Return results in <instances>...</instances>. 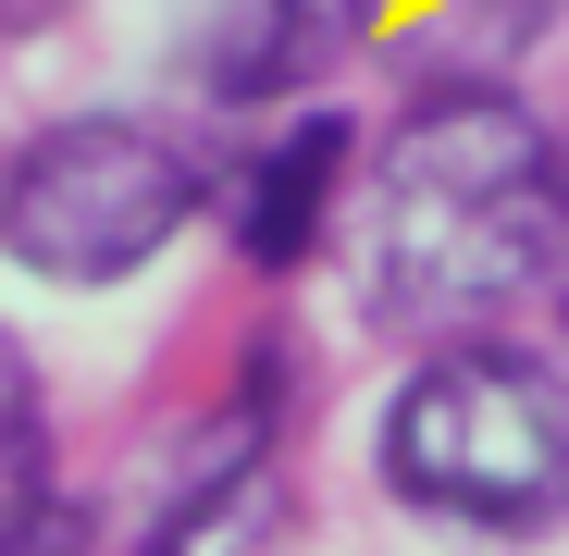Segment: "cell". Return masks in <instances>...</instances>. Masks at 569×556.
Here are the masks:
<instances>
[{
  "instance_id": "obj_1",
  "label": "cell",
  "mask_w": 569,
  "mask_h": 556,
  "mask_svg": "<svg viewBox=\"0 0 569 556\" xmlns=\"http://www.w3.org/2000/svg\"><path fill=\"white\" fill-rule=\"evenodd\" d=\"M545 247H557V137L508 87H433L347 199L359 310L433 346L496 334L520 297H545Z\"/></svg>"
},
{
  "instance_id": "obj_2",
  "label": "cell",
  "mask_w": 569,
  "mask_h": 556,
  "mask_svg": "<svg viewBox=\"0 0 569 556\" xmlns=\"http://www.w3.org/2000/svg\"><path fill=\"white\" fill-rule=\"evenodd\" d=\"M385 483L446 519L532 544L569 519V384L508 334H446L385 396Z\"/></svg>"
},
{
  "instance_id": "obj_3",
  "label": "cell",
  "mask_w": 569,
  "mask_h": 556,
  "mask_svg": "<svg viewBox=\"0 0 569 556\" xmlns=\"http://www.w3.org/2000/svg\"><path fill=\"white\" fill-rule=\"evenodd\" d=\"M211 199H223V173L186 137L137 112H74L0 161V260L62 297H100V285H137Z\"/></svg>"
},
{
  "instance_id": "obj_4",
  "label": "cell",
  "mask_w": 569,
  "mask_h": 556,
  "mask_svg": "<svg viewBox=\"0 0 569 556\" xmlns=\"http://www.w3.org/2000/svg\"><path fill=\"white\" fill-rule=\"evenodd\" d=\"M371 13H385V0H173V74L199 87V100L298 112L371 38Z\"/></svg>"
},
{
  "instance_id": "obj_5",
  "label": "cell",
  "mask_w": 569,
  "mask_h": 556,
  "mask_svg": "<svg viewBox=\"0 0 569 556\" xmlns=\"http://www.w3.org/2000/svg\"><path fill=\"white\" fill-rule=\"evenodd\" d=\"M347 199H359V137H347V112L298 100V112H272V137L223 173L211 211H223L248 272H310L347 235Z\"/></svg>"
},
{
  "instance_id": "obj_6",
  "label": "cell",
  "mask_w": 569,
  "mask_h": 556,
  "mask_svg": "<svg viewBox=\"0 0 569 556\" xmlns=\"http://www.w3.org/2000/svg\"><path fill=\"white\" fill-rule=\"evenodd\" d=\"M74 519L50 507V408H38V358L0 334V556H62Z\"/></svg>"
},
{
  "instance_id": "obj_7",
  "label": "cell",
  "mask_w": 569,
  "mask_h": 556,
  "mask_svg": "<svg viewBox=\"0 0 569 556\" xmlns=\"http://www.w3.org/2000/svg\"><path fill=\"white\" fill-rule=\"evenodd\" d=\"M545 310L569 334V149H557V247H545Z\"/></svg>"
},
{
  "instance_id": "obj_8",
  "label": "cell",
  "mask_w": 569,
  "mask_h": 556,
  "mask_svg": "<svg viewBox=\"0 0 569 556\" xmlns=\"http://www.w3.org/2000/svg\"><path fill=\"white\" fill-rule=\"evenodd\" d=\"M26 13H50V0H0V26H26Z\"/></svg>"
}]
</instances>
